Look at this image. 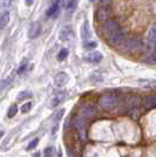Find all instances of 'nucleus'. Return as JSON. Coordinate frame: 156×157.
I'll return each instance as SVG.
<instances>
[{"mask_svg": "<svg viewBox=\"0 0 156 157\" xmlns=\"http://www.w3.org/2000/svg\"><path fill=\"white\" fill-rule=\"evenodd\" d=\"M102 31H103V34L107 41L111 44V46H120L123 42V32L120 28L116 21H114V20L104 21L103 26H102Z\"/></svg>", "mask_w": 156, "mask_h": 157, "instance_id": "f257e3e1", "label": "nucleus"}, {"mask_svg": "<svg viewBox=\"0 0 156 157\" xmlns=\"http://www.w3.org/2000/svg\"><path fill=\"white\" fill-rule=\"evenodd\" d=\"M119 103V98L116 94H111V93H106L102 94L99 98V105L106 111H109L114 109Z\"/></svg>", "mask_w": 156, "mask_h": 157, "instance_id": "f03ea898", "label": "nucleus"}, {"mask_svg": "<svg viewBox=\"0 0 156 157\" xmlns=\"http://www.w3.org/2000/svg\"><path fill=\"white\" fill-rule=\"evenodd\" d=\"M122 52L124 53H134L141 48V40L138 38H133V39H127L122 42Z\"/></svg>", "mask_w": 156, "mask_h": 157, "instance_id": "7ed1b4c3", "label": "nucleus"}, {"mask_svg": "<svg viewBox=\"0 0 156 157\" xmlns=\"http://www.w3.org/2000/svg\"><path fill=\"white\" fill-rule=\"evenodd\" d=\"M98 114V109L95 105H91V103H87L81 107V116L82 117L89 118L92 116H95Z\"/></svg>", "mask_w": 156, "mask_h": 157, "instance_id": "20e7f679", "label": "nucleus"}, {"mask_svg": "<svg viewBox=\"0 0 156 157\" xmlns=\"http://www.w3.org/2000/svg\"><path fill=\"white\" fill-rule=\"evenodd\" d=\"M60 40H62V41H69L74 38V31H73V28L72 26H65L61 28V31H60Z\"/></svg>", "mask_w": 156, "mask_h": 157, "instance_id": "39448f33", "label": "nucleus"}, {"mask_svg": "<svg viewBox=\"0 0 156 157\" xmlns=\"http://www.w3.org/2000/svg\"><path fill=\"white\" fill-rule=\"evenodd\" d=\"M41 34V25L39 22H33L29 26V31H28V36L31 39H37Z\"/></svg>", "mask_w": 156, "mask_h": 157, "instance_id": "423d86ee", "label": "nucleus"}, {"mask_svg": "<svg viewBox=\"0 0 156 157\" xmlns=\"http://www.w3.org/2000/svg\"><path fill=\"white\" fill-rule=\"evenodd\" d=\"M66 98V92L65 90H61V92H58L55 93L54 95H53L52 98V101H51V107L52 108H55V107H58Z\"/></svg>", "mask_w": 156, "mask_h": 157, "instance_id": "0eeeda50", "label": "nucleus"}, {"mask_svg": "<svg viewBox=\"0 0 156 157\" xmlns=\"http://www.w3.org/2000/svg\"><path fill=\"white\" fill-rule=\"evenodd\" d=\"M142 105L146 109H154L156 108V96L155 95H148L142 100Z\"/></svg>", "mask_w": 156, "mask_h": 157, "instance_id": "6e6552de", "label": "nucleus"}, {"mask_svg": "<svg viewBox=\"0 0 156 157\" xmlns=\"http://www.w3.org/2000/svg\"><path fill=\"white\" fill-rule=\"evenodd\" d=\"M146 41H147V45L149 48L155 46V42H156V26H151L148 32V35L146 38Z\"/></svg>", "mask_w": 156, "mask_h": 157, "instance_id": "1a4fd4ad", "label": "nucleus"}, {"mask_svg": "<svg viewBox=\"0 0 156 157\" xmlns=\"http://www.w3.org/2000/svg\"><path fill=\"white\" fill-rule=\"evenodd\" d=\"M68 81V75L65 72H59L55 76H54V83L58 87H62L65 86Z\"/></svg>", "mask_w": 156, "mask_h": 157, "instance_id": "9d476101", "label": "nucleus"}, {"mask_svg": "<svg viewBox=\"0 0 156 157\" xmlns=\"http://www.w3.org/2000/svg\"><path fill=\"white\" fill-rule=\"evenodd\" d=\"M102 58L103 56H102V54L100 52H92L86 56L85 60L88 61V62H92V63H99L102 60Z\"/></svg>", "mask_w": 156, "mask_h": 157, "instance_id": "9b49d317", "label": "nucleus"}, {"mask_svg": "<svg viewBox=\"0 0 156 157\" xmlns=\"http://www.w3.org/2000/svg\"><path fill=\"white\" fill-rule=\"evenodd\" d=\"M59 8H60V0H54V2L51 5V7L47 10L46 15L48 18H52V17H54L59 12Z\"/></svg>", "mask_w": 156, "mask_h": 157, "instance_id": "f8f14e48", "label": "nucleus"}, {"mask_svg": "<svg viewBox=\"0 0 156 157\" xmlns=\"http://www.w3.org/2000/svg\"><path fill=\"white\" fill-rule=\"evenodd\" d=\"M109 14H111L109 8H107V7H101L98 11V19L100 20V21H107V20H109Z\"/></svg>", "mask_w": 156, "mask_h": 157, "instance_id": "ddd939ff", "label": "nucleus"}, {"mask_svg": "<svg viewBox=\"0 0 156 157\" xmlns=\"http://www.w3.org/2000/svg\"><path fill=\"white\" fill-rule=\"evenodd\" d=\"M10 19H11V15H10V12H8V11H5V12L0 13V29L5 28V27L8 25Z\"/></svg>", "mask_w": 156, "mask_h": 157, "instance_id": "4468645a", "label": "nucleus"}, {"mask_svg": "<svg viewBox=\"0 0 156 157\" xmlns=\"http://www.w3.org/2000/svg\"><path fill=\"white\" fill-rule=\"evenodd\" d=\"M73 125H74L80 132H84V130H85V121H84V117H82V116L75 117L73 120Z\"/></svg>", "mask_w": 156, "mask_h": 157, "instance_id": "2eb2a0df", "label": "nucleus"}, {"mask_svg": "<svg viewBox=\"0 0 156 157\" xmlns=\"http://www.w3.org/2000/svg\"><path fill=\"white\" fill-rule=\"evenodd\" d=\"M81 36L82 39H89L91 38V32H89V27H88V22L86 21L84 22V26L81 28Z\"/></svg>", "mask_w": 156, "mask_h": 157, "instance_id": "dca6fc26", "label": "nucleus"}, {"mask_svg": "<svg viewBox=\"0 0 156 157\" xmlns=\"http://www.w3.org/2000/svg\"><path fill=\"white\" fill-rule=\"evenodd\" d=\"M78 2H79V0H67V4H66L67 11L73 12V11L76 8V6H78Z\"/></svg>", "mask_w": 156, "mask_h": 157, "instance_id": "f3484780", "label": "nucleus"}, {"mask_svg": "<svg viewBox=\"0 0 156 157\" xmlns=\"http://www.w3.org/2000/svg\"><path fill=\"white\" fill-rule=\"evenodd\" d=\"M12 81H13V78H12V76H10V78H4V80H1V81H0V90H2V89L7 88L8 86L12 83Z\"/></svg>", "mask_w": 156, "mask_h": 157, "instance_id": "a211bd4d", "label": "nucleus"}, {"mask_svg": "<svg viewBox=\"0 0 156 157\" xmlns=\"http://www.w3.org/2000/svg\"><path fill=\"white\" fill-rule=\"evenodd\" d=\"M17 113H18V107H17V105L14 103V105H12L10 108H8V111H7V117L8 118L14 117V116L17 115Z\"/></svg>", "mask_w": 156, "mask_h": 157, "instance_id": "6ab92c4d", "label": "nucleus"}, {"mask_svg": "<svg viewBox=\"0 0 156 157\" xmlns=\"http://www.w3.org/2000/svg\"><path fill=\"white\" fill-rule=\"evenodd\" d=\"M68 56V49H66V48H62L58 54V61H64Z\"/></svg>", "mask_w": 156, "mask_h": 157, "instance_id": "aec40b11", "label": "nucleus"}, {"mask_svg": "<svg viewBox=\"0 0 156 157\" xmlns=\"http://www.w3.org/2000/svg\"><path fill=\"white\" fill-rule=\"evenodd\" d=\"M27 67H28V61L27 60H24L22 62H21V65H20L19 69H18V74H24V73L26 72Z\"/></svg>", "mask_w": 156, "mask_h": 157, "instance_id": "412c9836", "label": "nucleus"}, {"mask_svg": "<svg viewBox=\"0 0 156 157\" xmlns=\"http://www.w3.org/2000/svg\"><path fill=\"white\" fill-rule=\"evenodd\" d=\"M31 108H32V102H26V103H24V105H21L20 110H21V113L26 114V113H28V111L31 110Z\"/></svg>", "mask_w": 156, "mask_h": 157, "instance_id": "4be33fe9", "label": "nucleus"}, {"mask_svg": "<svg viewBox=\"0 0 156 157\" xmlns=\"http://www.w3.org/2000/svg\"><path fill=\"white\" fill-rule=\"evenodd\" d=\"M146 61H147V62H149V63H156V47H155V49L153 51V53H151L149 56L147 58Z\"/></svg>", "mask_w": 156, "mask_h": 157, "instance_id": "5701e85b", "label": "nucleus"}, {"mask_svg": "<svg viewBox=\"0 0 156 157\" xmlns=\"http://www.w3.org/2000/svg\"><path fill=\"white\" fill-rule=\"evenodd\" d=\"M64 113H65V110H64V109H61L60 111H57V113L53 115V120H54L55 122L60 121V120H61V117H62V115H64Z\"/></svg>", "mask_w": 156, "mask_h": 157, "instance_id": "b1692460", "label": "nucleus"}, {"mask_svg": "<svg viewBox=\"0 0 156 157\" xmlns=\"http://www.w3.org/2000/svg\"><path fill=\"white\" fill-rule=\"evenodd\" d=\"M44 154H45V157H52L53 155H54V148H53V147L46 148L45 151H44Z\"/></svg>", "mask_w": 156, "mask_h": 157, "instance_id": "393cba45", "label": "nucleus"}, {"mask_svg": "<svg viewBox=\"0 0 156 157\" xmlns=\"http://www.w3.org/2000/svg\"><path fill=\"white\" fill-rule=\"evenodd\" d=\"M38 143H39V138H34L32 142L27 145V150H32V149H34V148L38 145Z\"/></svg>", "mask_w": 156, "mask_h": 157, "instance_id": "a878e982", "label": "nucleus"}, {"mask_svg": "<svg viewBox=\"0 0 156 157\" xmlns=\"http://www.w3.org/2000/svg\"><path fill=\"white\" fill-rule=\"evenodd\" d=\"M84 46H85L86 49H93V48H95V47H96V42H94V41H89V42H86Z\"/></svg>", "mask_w": 156, "mask_h": 157, "instance_id": "bb28decb", "label": "nucleus"}, {"mask_svg": "<svg viewBox=\"0 0 156 157\" xmlns=\"http://www.w3.org/2000/svg\"><path fill=\"white\" fill-rule=\"evenodd\" d=\"M29 96H31V94L28 92H22L20 93V95H18V100H24V98H29Z\"/></svg>", "mask_w": 156, "mask_h": 157, "instance_id": "cd10ccee", "label": "nucleus"}, {"mask_svg": "<svg viewBox=\"0 0 156 157\" xmlns=\"http://www.w3.org/2000/svg\"><path fill=\"white\" fill-rule=\"evenodd\" d=\"M33 2H34V0H26L27 6H31V5H33Z\"/></svg>", "mask_w": 156, "mask_h": 157, "instance_id": "c85d7f7f", "label": "nucleus"}, {"mask_svg": "<svg viewBox=\"0 0 156 157\" xmlns=\"http://www.w3.org/2000/svg\"><path fill=\"white\" fill-rule=\"evenodd\" d=\"M102 4H104V2H108V1H111V0H100Z\"/></svg>", "mask_w": 156, "mask_h": 157, "instance_id": "c756f323", "label": "nucleus"}, {"mask_svg": "<svg viewBox=\"0 0 156 157\" xmlns=\"http://www.w3.org/2000/svg\"><path fill=\"white\" fill-rule=\"evenodd\" d=\"M2 135H4V131H0V138L2 137Z\"/></svg>", "mask_w": 156, "mask_h": 157, "instance_id": "7c9ffc66", "label": "nucleus"}]
</instances>
